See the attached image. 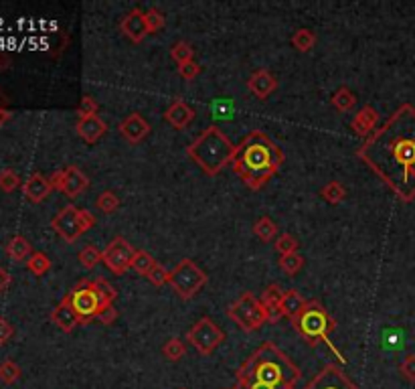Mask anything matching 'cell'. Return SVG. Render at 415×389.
Segmentation results:
<instances>
[{
	"mask_svg": "<svg viewBox=\"0 0 415 389\" xmlns=\"http://www.w3.org/2000/svg\"><path fill=\"white\" fill-rule=\"evenodd\" d=\"M357 157L409 203L415 199V108L403 104L357 150Z\"/></svg>",
	"mask_w": 415,
	"mask_h": 389,
	"instance_id": "1",
	"label": "cell"
},
{
	"mask_svg": "<svg viewBox=\"0 0 415 389\" xmlns=\"http://www.w3.org/2000/svg\"><path fill=\"white\" fill-rule=\"evenodd\" d=\"M282 164L284 152L261 130H252L237 144L235 159L231 162L233 173L254 191H259L270 179H274Z\"/></svg>",
	"mask_w": 415,
	"mask_h": 389,
	"instance_id": "2",
	"label": "cell"
},
{
	"mask_svg": "<svg viewBox=\"0 0 415 389\" xmlns=\"http://www.w3.org/2000/svg\"><path fill=\"white\" fill-rule=\"evenodd\" d=\"M302 373L298 365L272 341H266L252 357L239 367L237 386L243 383H263L276 389H296Z\"/></svg>",
	"mask_w": 415,
	"mask_h": 389,
	"instance_id": "3",
	"label": "cell"
},
{
	"mask_svg": "<svg viewBox=\"0 0 415 389\" xmlns=\"http://www.w3.org/2000/svg\"><path fill=\"white\" fill-rule=\"evenodd\" d=\"M237 146L225 136L219 126H209L186 146V157L197 162L207 175H219L227 164L233 162Z\"/></svg>",
	"mask_w": 415,
	"mask_h": 389,
	"instance_id": "4",
	"label": "cell"
},
{
	"mask_svg": "<svg viewBox=\"0 0 415 389\" xmlns=\"http://www.w3.org/2000/svg\"><path fill=\"white\" fill-rule=\"evenodd\" d=\"M292 322H294L296 331L302 335V339L310 347H316L318 343L328 344V349L339 357L341 365H345L346 359L341 355L339 347L330 341V335L336 328V322L320 302H308L306 308L300 312V317Z\"/></svg>",
	"mask_w": 415,
	"mask_h": 389,
	"instance_id": "5",
	"label": "cell"
},
{
	"mask_svg": "<svg viewBox=\"0 0 415 389\" xmlns=\"http://www.w3.org/2000/svg\"><path fill=\"white\" fill-rule=\"evenodd\" d=\"M227 315H229L231 321L245 333H254L270 321V315L263 308L261 300L255 298L252 292H243L241 296L237 298L227 308Z\"/></svg>",
	"mask_w": 415,
	"mask_h": 389,
	"instance_id": "6",
	"label": "cell"
},
{
	"mask_svg": "<svg viewBox=\"0 0 415 389\" xmlns=\"http://www.w3.org/2000/svg\"><path fill=\"white\" fill-rule=\"evenodd\" d=\"M207 274L193 262V260H183L172 272L168 284L174 288V292L183 300H190L205 284H207Z\"/></svg>",
	"mask_w": 415,
	"mask_h": 389,
	"instance_id": "7",
	"label": "cell"
},
{
	"mask_svg": "<svg viewBox=\"0 0 415 389\" xmlns=\"http://www.w3.org/2000/svg\"><path fill=\"white\" fill-rule=\"evenodd\" d=\"M186 341L197 349L199 355L209 357L215 353V349L225 341V333L219 328V324H215L213 319L203 317L195 322L188 333H186Z\"/></svg>",
	"mask_w": 415,
	"mask_h": 389,
	"instance_id": "8",
	"label": "cell"
},
{
	"mask_svg": "<svg viewBox=\"0 0 415 389\" xmlns=\"http://www.w3.org/2000/svg\"><path fill=\"white\" fill-rule=\"evenodd\" d=\"M67 298H70V304L77 312L81 324H88L92 319H97L99 310L104 308V302L97 294V290L93 288V282L90 280H81L67 294Z\"/></svg>",
	"mask_w": 415,
	"mask_h": 389,
	"instance_id": "9",
	"label": "cell"
},
{
	"mask_svg": "<svg viewBox=\"0 0 415 389\" xmlns=\"http://www.w3.org/2000/svg\"><path fill=\"white\" fill-rule=\"evenodd\" d=\"M134 253L136 250L124 239V237H114L108 246H106V250L101 252V262H104V266L115 276H122L124 272H128L130 270V266H132V260H134Z\"/></svg>",
	"mask_w": 415,
	"mask_h": 389,
	"instance_id": "10",
	"label": "cell"
},
{
	"mask_svg": "<svg viewBox=\"0 0 415 389\" xmlns=\"http://www.w3.org/2000/svg\"><path fill=\"white\" fill-rule=\"evenodd\" d=\"M304 389H361L336 363L324 365Z\"/></svg>",
	"mask_w": 415,
	"mask_h": 389,
	"instance_id": "11",
	"label": "cell"
},
{
	"mask_svg": "<svg viewBox=\"0 0 415 389\" xmlns=\"http://www.w3.org/2000/svg\"><path fill=\"white\" fill-rule=\"evenodd\" d=\"M51 228L57 231L59 237H63L67 244L77 241L83 231L79 225V207L65 205L53 219H51Z\"/></svg>",
	"mask_w": 415,
	"mask_h": 389,
	"instance_id": "12",
	"label": "cell"
},
{
	"mask_svg": "<svg viewBox=\"0 0 415 389\" xmlns=\"http://www.w3.org/2000/svg\"><path fill=\"white\" fill-rule=\"evenodd\" d=\"M117 130H120V134H122L124 140H128L130 144H138L150 134V124H148V120L144 116L134 112V114L126 116L120 122Z\"/></svg>",
	"mask_w": 415,
	"mask_h": 389,
	"instance_id": "13",
	"label": "cell"
},
{
	"mask_svg": "<svg viewBox=\"0 0 415 389\" xmlns=\"http://www.w3.org/2000/svg\"><path fill=\"white\" fill-rule=\"evenodd\" d=\"M122 33L132 41V43H142L144 37L148 35V26H146V15L140 8H132L120 23Z\"/></svg>",
	"mask_w": 415,
	"mask_h": 389,
	"instance_id": "14",
	"label": "cell"
},
{
	"mask_svg": "<svg viewBox=\"0 0 415 389\" xmlns=\"http://www.w3.org/2000/svg\"><path fill=\"white\" fill-rule=\"evenodd\" d=\"M277 79L268 71V69H257L247 79V90L255 95L257 100H268L272 93L276 92Z\"/></svg>",
	"mask_w": 415,
	"mask_h": 389,
	"instance_id": "15",
	"label": "cell"
},
{
	"mask_svg": "<svg viewBox=\"0 0 415 389\" xmlns=\"http://www.w3.org/2000/svg\"><path fill=\"white\" fill-rule=\"evenodd\" d=\"M164 120L174 128V130H185L188 124L195 120V110L186 104L185 100H174L166 112H164Z\"/></svg>",
	"mask_w": 415,
	"mask_h": 389,
	"instance_id": "16",
	"label": "cell"
},
{
	"mask_svg": "<svg viewBox=\"0 0 415 389\" xmlns=\"http://www.w3.org/2000/svg\"><path fill=\"white\" fill-rule=\"evenodd\" d=\"M377 124H379V112L373 108V106H363L357 116H355V120L350 122V128L355 130V134L361 138H367L377 130Z\"/></svg>",
	"mask_w": 415,
	"mask_h": 389,
	"instance_id": "17",
	"label": "cell"
},
{
	"mask_svg": "<svg viewBox=\"0 0 415 389\" xmlns=\"http://www.w3.org/2000/svg\"><path fill=\"white\" fill-rule=\"evenodd\" d=\"M51 191H53V186H51V183H49V179H47L45 175H41V173H33L23 184L24 197H26L31 203H41V201H45L47 197L51 195Z\"/></svg>",
	"mask_w": 415,
	"mask_h": 389,
	"instance_id": "18",
	"label": "cell"
},
{
	"mask_svg": "<svg viewBox=\"0 0 415 389\" xmlns=\"http://www.w3.org/2000/svg\"><path fill=\"white\" fill-rule=\"evenodd\" d=\"M51 322L57 324L63 333H71L75 326L81 324L77 312L73 310V306L70 304V298L65 296L55 308H53V312H51Z\"/></svg>",
	"mask_w": 415,
	"mask_h": 389,
	"instance_id": "19",
	"label": "cell"
},
{
	"mask_svg": "<svg viewBox=\"0 0 415 389\" xmlns=\"http://www.w3.org/2000/svg\"><path fill=\"white\" fill-rule=\"evenodd\" d=\"M75 130H77V136L83 138L88 144H95L108 132V126L99 116H90V118H79Z\"/></svg>",
	"mask_w": 415,
	"mask_h": 389,
	"instance_id": "20",
	"label": "cell"
},
{
	"mask_svg": "<svg viewBox=\"0 0 415 389\" xmlns=\"http://www.w3.org/2000/svg\"><path fill=\"white\" fill-rule=\"evenodd\" d=\"M88 186H90V179H88V175L81 168H77V166H67L65 168V181H63V189H61L63 195H67L70 199H75Z\"/></svg>",
	"mask_w": 415,
	"mask_h": 389,
	"instance_id": "21",
	"label": "cell"
},
{
	"mask_svg": "<svg viewBox=\"0 0 415 389\" xmlns=\"http://www.w3.org/2000/svg\"><path fill=\"white\" fill-rule=\"evenodd\" d=\"M306 298L302 296L298 290H286L284 298H282V304H279V312L282 317H288L290 321H296L300 317V312L306 308Z\"/></svg>",
	"mask_w": 415,
	"mask_h": 389,
	"instance_id": "22",
	"label": "cell"
},
{
	"mask_svg": "<svg viewBox=\"0 0 415 389\" xmlns=\"http://www.w3.org/2000/svg\"><path fill=\"white\" fill-rule=\"evenodd\" d=\"M282 298H284V290L277 286V284H272V286H268L266 290H263V294H261V304H263V308L268 310V315H270V321H277L279 317H282V312H279V304H282Z\"/></svg>",
	"mask_w": 415,
	"mask_h": 389,
	"instance_id": "23",
	"label": "cell"
},
{
	"mask_svg": "<svg viewBox=\"0 0 415 389\" xmlns=\"http://www.w3.org/2000/svg\"><path fill=\"white\" fill-rule=\"evenodd\" d=\"M6 253L13 262H23V260H29L31 253H33V248L29 244V239L23 237V235H15L10 237V241L6 244Z\"/></svg>",
	"mask_w": 415,
	"mask_h": 389,
	"instance_id": "24",
	"label": "cell"
},
{
	"mask_svg": "<svg viewBox=\"0 0 415 389\" xmlns=\"http://www.w3.org/2000/svg\"><path fill=\"white\" fill-rule=\"evenodd\" d=\"M320 197H323L326 203H330V205H339V203H343L346 197L345 184L339 183V181H328V183L324 184L323 189H320Z\"/></svg>",
	"mask_w": 415,
	"mask_h": 389,
	"instance_id": "25",
	"label": "cell"
},
{
	"mask_svg": "<svg viewBox=\"0 0 415 389\" xmlns=\"http://www.w3.org/2000/svg\"><path fill=\"white\" fill-rule=\"evenodd\" d=\"M330 102H332L334 110H339V112H350L357 106V95L350 92L348 88H339Z\"/></svg>",
	"mask_w": 415,
	"mask_h": 389,
	"instance_id": "26",
	"label": "cell"
},
{
	"mask_svg": "<svg viewBox=\"0 0 415 389\" xmlns=\"http://www.w3.org/2000/svg\"><path fill=\"white\" fill-rule=\"evenodd\" d=\"M292 45H294L296 51H300V53H308V51H312L314 45H316V35L310 29H298L292 35Z\"/></svg>",
	"mask_w": 415,
	"mask_h": 389,
	"instance_id": "27",
	"label": "cell"
},
{
	"mask_svg": "<svg viewBox=\"0 0 415 389\" xmlns=\"http://www.w3.org/2000/svg\"><path fill=\"white\" fill-rule=\"evenodd\" d=\"M154 266H156V260H154V255H152V253L144 252V250H136L130 268H132L134 272H138L140 276H148Z\"/></svg>",
	"mask_w": 415,
	"mask_h": 389,
	"instance_id": "28",
	"label": "cell"
},
{
	"mask_svg": "<svg viewBox=\"0 0 415 389\" xmlns=\"http://www.w3.org/2000/svg\"><path fill=\"white\" fill-rule=\"evenodd\" d=\"M254 233L261 239V241H274V237L277 235V225L274 219H270V217H261V219H257L254 225Z\"/></svg>",
	"mask_w": 415,
	"mask_h": 389,
	"instance_id": "29",
	"label": "cell"
},
{
	"mask_svg": "<svg viewBox=\"0 0 415 389\" xmlns=\"http://www.w3.org/2000/svg\"><path fill=\"white\" fill-rule=\"evenodd\" d=\"M162 355H164L170 363L181 361L186 355L185 341H181V339H168L166 343L162 344Z\"/></svg>",
	"mask_w": 415,
	"mask_h": 389,
	"instance_id": "30",
	"label": "cell"
},
{
	"mask_svg": "<svg viewBox=\"0 0 415 389\" xmlns=\"http://www.w3.org/2000/svg\"><path fill=\"white\" fill-rule=\"evenodd\" d=\"M170 59L177 63V65H183L188 61H195V49L188 45L186 41H179L170 47Z\"/></svg>",
	"mask_w": 415,
	"mask_h": 389,
	"instance_id": "31",
	"label": "cell"
},
{
	"mask_svg": "<svg viewBox=\"0 0 415 389\" xmlns=\"http://www.w3.org/2000/svg\"><path fill=\"white\" fill-rule=\"evenodd\" d=\"M26 268L35 276H43L51 270V260H49L47 253L33 252L31 253V257L26 260Z\"/></svg>",
	"mask_w": 415,
	"mask_h": 389,
	"instance_id": "32",
	"label": "cell"
},
{
	"mask_svg": "<svg viewBox=\"0 0 415 389\" xmlns=\"http://www.w3.org/2000/svg\"><path fill=\"white\" fill-rule=\"evenodd\" d=\"M93 288L97 290V294L101 298V302H104V308H108V306H114V300L117 296V292H115V288L108 282V280H104V278H95L93 280Z\"/></svg>",
	"mask_w": 415,
	"mask_h": 389,
	"instance_id": "33",
	"label": "cell"
},
{
	"mask_svg": "<svg viewBox=\"0 0 415 389\" xmlns=\"http://www.w3.org/2000/svg\"><path fill=\"white\" fill-rule=\"evenodd\" d=\"M279 268L288 276H296L304 268V257L298 252L279 255Z\"/></svg>",
	"mask_w": 415,
	"mask_h": 389,
	"instance_id": "34",
	"label": "cell"
},
{
	"mask_svg": "<svg viewBox=\"0 0 415 389\" xmlns=\"http://www.w3.org/2000/svg\"><path fill=\"white\" fill-rule=\"evenodd\" d=\"M21 373H23L21 367L17 365L15 361H10V359H6V361L0 363V381L6 383V386L17 383L21 379Z\"/></svg>",
	"mask_w": 415,
	"mask_h": 389,
	"instance_id": "35",
	"label": "cell"
},
{
	"mask_svg": "<svg viewBox=\"0 0 415 389\" xmlns=\"http://www.w3.org/2000/svg\"><path fill=\"white\" fill-rule=\"evenodd\" d=\"M95 207H97L101 213L110 215V213H115V211L120 209V199H117V195H115L114 191H104V193H99V197L95 199Z\"/></svg>",
	"mask_w": 415,
	"mask_h": 389,
	"instance_id": "36",
	"label": "cell"
},
{
	"mask_svg": "<svg viewBox=\"0 0 415 389\" xmlns=\"http://www.w3.org/2000/svg\"><path fill=\"white\" fill-rule=\"evenodd\" d=\"M79 264L86 268V270H93L99 262H101V252L95 248V246H86L81 252H79Z\"/></svg>",
	"mask_w": 415,
	"mask_h": 389,
	"instance_id": "37",
	"label": "cell"
},
{
	"mask_svg": "<svg viewBox=\"0 0 415 389\" xmlns=\"http://www.w3.org/2000/svg\"><path fill=\"white\" fill-rule=\"evenodd\" d=\"M298 239L290 233H282L276 237V250L279 255H286V253H294L298 252Z\"/></svg>",
	"mask_w": 415,
	"mask_h": 389,
	"instance_id": "38",
	"label": "cell"
},
{
	"mask_svg": "<svg viewBox=\"0 0 415 389\" xmlns=\"http://www.w3.org/2000/svg\"><path fill=\"white\" fill-rule=\"evenodd\" d=\"M19 184H21V177H19L13 168L0 170V189H2L4 193H13Z\"/></svg>",
	"mask_w": 415,
	"mask_h": 389,
	"instance_id": "39",
	"label": "cell"
},
{
	"mask_svg": "<svg viewBox=\"0 0 415 389\" xmlns=\"http://www.w3.org/2000/svg\"><path fill=\"white\" fill-rule=\"evenodd\" d=\"M144 15H146L148 33H158L161 29H164V15H162L158 8H150V10H146Z\"/></svg>",
	"mask_w": 415,
	"mask_h": 389,
	"instance_id": "40",
	"label": "cell"
},
{
	"mask_svg": "<svg viewBox=\"0 0 415 389\" xmlns=\"http://www.w3.org/2000/svg\"><path fill=\"white\" fill-rule=\"evenodd\" d=\"M154 286H164V284H168V280H170V272L164 268V266H161V264H156L152 270H150V274L146 276Z\"/></svg>",
	"mask_w": 415,
	"mask_h": 389,
	"instance_id": "41",
	"label": "cell"
},
{
	"mask_svg": "<svg viewBox=\"0 0 415 389\" xmlns=\"http://www.w3.org/2000/svg\"><path fill=\"white\" fill-rule=\"evenodd\" d=\"M201 71L203 68L197 63V61H188V63H183V65H179V75L186 79V81H193V79H197L199 75H201Z\"/></svg>",
	"mask_w": 415,
	"mask_h": 389,
	"instance_id": "42",
	"label": "cell"
},
{
	"mask_svg": "<svg viewBox=\"0 0 415 389\" xmlns=\"http://www.w3.org/2000/svg\"><path fill=\"white\" fill-rule=\"evenodd\" d=\"M399 373L403 375V379H407L409 383H415V353L407 355L401 365H399Z\"/></svg>",
	"mask_w": 415,
	"mask_h": 389,
	"instance_id": "43",
	"label": "cell"
},
{
	"mask_svg": "<svg viewBox=\"0 0 415 389\" xmlns=\"http://www.w3.org/2000/svg\"><path fill=\"white\" fill-rule=\"evenodd\" d=\"M99 104L95 102L93 95H86L79 104V118H90V116H97Z\"/></svg>",
	"mask_w": 415,
	"mask_h": 389,
	"instance_id": "44",
	"label": "cell"
},
{
	"mask_svg": "<svg viewBox=\"0 0 415 389\" xmlns=\"http://www.w3.org/2000/svg\"><path fill=\"white\" fill-rule=\"evenodd\" d=\"M115 319H117V310H115L114 306L101 308V310H99V315H97V321L101 322L104 326H110V324H114Z\"/></svg>",
	"mask_w": 415,
	"mask_h": 389,
	"instance_id": "45",
	"label": "cell"
},
{
	"mask_svg": "<svg viewBox=\"0 0 415 389\" xmlns=\"http://www.w3.org/2000/svg\"><path fill=\"white\" fill-rule=\"evenodd\" d=\"M79 225H81V231L88 233L90 229L95 228V217L88 209H79Z\"/></svg>",
	"mask_w": 415,
	"mask_h": 389,
	"instance_id": "46",
	"label": "cell"
},
{
	"mask_svg": "<svg viewBox=\"0 0 415 389\" xmlns=\"http://www.w3.org/2000/svg\"><path fill=\"white\" fill-rule=\"evenodd\" d=\"M13 335H15V326L6 321V319H2V317H0V347L8 343Z\"/></svg>",
	"mask_w": 415,
	"mask_h": 389,
	"instance_id": "47",
	"label": "cell"
},
{
	"mask_svg": "<svg viewBox=\"0 0 415 389\" xmlns=\"http://www.w3.org/2000/svg\"><path fill=\"white\" fill-rule=\"evenodd\" d=\"M63 181H65V170H55V173L49 177V183H51L53 189H57V191L63 189Z\"/></svg>",
	"mask_w": 415,
	"mask_h": 389,
	"instance_id": "48",
	"label": "cell"
},
{
	"mask_svg": "<svg viewBox=\"0 0 415 389\" xmlns=\"http://www.w3.org/2000/svg\"><path fill=\"white\" fill-rule=\"evenodd\" d=\"M10 282H13V278L8 274V270H4V268L0 266V292H4V290L10 286Z\"/></svg>",
	"mask_w": 415,
	"mask_h": 389,
	"instance_id": "49",
	"label": "cell"
},
{
	"mask_svg": "<svg viewBox=\"0 0 415 389\" xmlns=\"http://www.w3.org/2000/svg\"><path fill=\"white\" fill-rule=\"evenodd\" d=\"M237 389H276V388H272V386H263V383H254V381H250V383L237 386Z\"/></svg>",
	"mask_w": 415,
	"mask_h": 389,
	"instance_id": "50",
	"label": "cell"
},
{
	"mask_svg": "<svg viewBox=\"0 0 415 389\" xmlns=\"http://www.w3.org/2000/svg\"><path fill=\"white\" fill-rule=\"evenodd\" d=\"M8 68H10V57H8L6 53H2V51H0V71Z\"/></svg>",
	"mask_w": 415,
	"mask_h": 389,
	"instance_id": "51",
	"label": "cell"
},
{
	"mask_svg": "<svg viewBox=\"0 0 415 389\" xmlns=\"http://www.w3.org/2000/svg\"><path fill=\"white\" fill-rule=\"evenodd\" d=\"M10 110H8V108H4V110H0V128H2V126H4V124H6V122H8V120H10Z\"/></svg>",
	"mask_w": 415,
	"mask_h": 389,
	"instance_id": "52",
	"label": "cell"
},
{
	"mask_svg": "<svg viewBox=\"0 0 415 389\" xmlns=\"http://www.w3.org/2000/svg\"><path fill=\"white\" fill-rule=\"evenodd\" d=\"M6 106H8V95L0 90V110H4Z\"/></svg>",
	"mask_w": 415,
	"mask_h": 389,
	"instance_id": "53",
	"label": "cell"
},
{
	"mask_svg": "<svg viewBox=\"0 0 415 389\" xmlns=\"http://www.w3.org/2000/svg\"><path fill=\"white\" fill-rule=\"evenodd\" d=\"M229 389H237V388H229Z\"/></svg>",
	"mask_w": 415,
	"mask_h": 389,
	"instance_id": "54",
	"label": "cell"
},
{
	"mask_svg": "<svg viewBox=\"0 0 415 389\" xmlns=\"http://www.w3.org/2000/svg\"><path fill=\"white\" fill-rule=\"evenodd\" d=\"M181 389H186V388H181Z\"/></svg>",
	"mask_w": 415,
	"mask_h": 389,
	"instance_id": "55",
	"label": "cell"
}]
</instances>
